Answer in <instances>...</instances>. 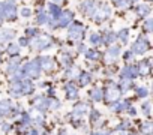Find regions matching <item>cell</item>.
I'll return each mask as SVG.
<instances>
[{
    "label": "cell",
    "mask_w": 153,
    "mask_h": 135,
    "mask_svg": "<svg viewBox=\"0 0 153 135\" xmlns=\"http://www.w3.org/2000/svg\"><path fill=\"white\" fill-rule=\"evenodd\" d=\"M60 135H66V134H65V132H62V134H60Z\"/></svg>",
    "instance_id": "obj_42"
},
{
    "label": "cell",
    "mask_w": 153,
    "mask_h": 135,
    "mask_svg": "<svg viewBox=\"0 0 153 135\" xmlns=\"http://www.w3.org/2000/svg\"><path fill=\"white\" fill-rule=\"evenodd\" d=\"M38 23H39V24H47V23H48V17L45 15V12H39Z\"/></svg>",
    "instance_id": "obj_21"
},
{
    "label": "cell",
    "mask_w": 153,
    "mask_h": 135,
    "mask_svg": "<svg viewBox=\"0 0 153 135\" xmlns=\"http://www.w3.org/2000/svg\"><path fill=\"white\" fill-rule=\"evenodd\" d=\"M90 42H92L93 45H98V44L101 42V38H99V35H98V33H93V35L90 36Z\"/></svg>",
    "instance_id": "obj_24"
},
{
    "label": "cell",
    "mask_w": 153,
    "mask_h": 135,
    "mask_svg": "<svg viewBox=\"0 0 153 135\" xmlns=\"http://www.w3.org/2000/svg\"><path fill=\"white\" fill-rule=\"evenodd\" d=\"M66 95H68V98L69 99H75L76 98V95H78V93H76V87L72 84V83H69L68 86H66Z\"/></svg>",
    "instance_id": "obj_10"
},
{
    "label": "cell",
    "mask_w": 153,
    "mask_h": 135,
    "mask_svg": "<svg viewBox=\"0 0 153 135\" xmlns=\"http://www.w3.org/2000/svg\"><path fill=\"white\" fill-rule=\"evenodd\" d=\"M149 110H150V104H144V113L149 114Z\"/></svg>",
    "instance_id": "obj_34"
},
{
    "label": "cell",
    "mask_w": 153,
    "mask_h": 135,
    "mask_svg": "<svg viewBox=\"0 0 153 135\" xmlns=\"http://www.w3.org/2000/svg\"><path fill=\"white\" fill-rule=\"evenodd\" d=\"M48 105H50V99H45L44 96H38L35 99V107L38 110H45V108H48Z\"/></svg>",
    "instance_id": "obj_8"
},
{
    "label": "cell",
    "mask_w": 153,
    "mask_h": 135,
    "mask_svg": "<svg viewBox=\"0 0 153 135\" xmlns=\"http://www.w3.org/2000/svg\"><path fill=\"white\" fill-rule=\"evenodd\" d=\"M9 111H11V102L9 101L0 102V114H8Z\"/></svg>",
    "instance_id": "obj_11"
},
{
    "label": "cell",
    "mask_w": 153,
    "mask_h": 135,
    "mask_svg": "<svg viewBox=\"0 0 153 135\" xmlns=\"http://www.w3.org/2000/svg\"><path fill=\"white\" fill-rule=\"evenodd\" d=\"M126 2H128V0H114V3H116L117 6H125Z\"/></svg>",
    "instance_id": "obj_30"
},
{
    "label": "cell",
    "mask_w": 153,
    "mask_h": 135,
    "mask_svg": "<svg viewBox=\"0 0 153 135\" xmlns=\"http://www.w3.org/2000/svg\"><path fill=\"white\" fill-rule=\"evenodd\" d=\"M27 33L29 35H36V30L35 29H27Z\"/></svg>",
    "instance_id": "obj_35"
},
{
    "label": "cell",
    "mask_w": 153,
    "mask_h": 135,
    "mask_svg": "<svg viewBox=\"0 0 153 135\" xmlns=\"http://www.w3.org/2000/svg\"><path fill=\"white\" fill-rule=\"evenodd\" d=\"M30 14H32V12H30V11H29L27 8H24V9L21 11V15H23V17H29Z\"/></svg>",
    "instance_id": "obj_31"
},
{
    "label": "cell",
    "mask_w": 153,
    "mask_h": 135,
    "mask_svg": "<svg viewBox=\"0 0 153 135\" xmlns=\"http://www.w3.org/2000/svg\"><path fill=\"white\" fill-rule=\"evenodd\" d=\"M2 18H3V17H2V14H0V23H2Z\"/></svg>",
    "instance_id": "obj_40"
},
{
    "label": "cell",
    "mask_w": 153,
    "mask_h": 135,
    "mask_svg": "<svg viewBox=\"0 0 153 135\" xmlns=\"http://www.w3.org/2000/svg\"><path fill=\"white\" fill-rule=\"evenodd\" d=\"M18 51H20V47H18V45H9V48H8V53H9L11 56H15Z\"/></svg>",
    "instance_id": "obj_23"
},
{
    "label": "cell",
    "mask_w": 153,
    "mask_h": 135,
    "mask_svg": "<svg viewBox=\"0 0 153 135\" xmlns=\"http://www.w3.org/2000/svg\"><path fill=\"white\" fill-rule=\"evenodd\" d=\"M39 63H42L41 68H45V69H51V68L54 66V63H53V60H51L50 57H42V59L39 60Z\"/></svg>",
    "instance_id": "obj_12"
},
{
    "label": "cell",
    "mask_w": 153,
    "mask_h": 135,
    "mask_svg": "<svg viewBox=\"0 0 153 135\" xmlns=\"http://www.w3.org/2000/svg\"><path fill=\"white\" fill-rule=\"evenodd\" d=\"M122 75H123L125 78H129V80H132V78H135V77L138 75V71L135 69L134 66H129V68H125V71L122 72Z\"/></svg>",
    "instance_id": "obj_9"
},
{
    "label": "cell",
    "mask_w": 153,
    "mask_h": 135,
    "mask_svg": "<svg viewBox=\"0 0 153 135\" xmlns=\"http://www.w3.org/2000/svg\"><path fill=\"white\" fill-rule=\"evenodd\" d=\"M147 48H149V42H147V39H146L144 36H140V39L135 42L132 51L137 53V54H143V53L147 51Z\"/></svg>",
    "instance_id": "obj_3"
},
{
    "label": "cell",
    "mask_w": 153,
    "mask_h": 135,
    "mask_svg": "<svg viewBox=\"0 0 153 135\" xmlns=\"http://www.w3.org/2000/svg\"><path fill=\"white\" fill-rule=\"evenodd\" d=\"M125 59H126V60H131V59H132V53H126Z\"/></svg>",
    "instance_id": "obj_36"
},
{
    "label": "cell",
    "mask_w": 153,
    "mask_h": 135,
    "mask_svg": "<svg viewBox=\"0 0 153 135\" xmlns=\"http://www.w3.org/2000/svg\"><path fill=\"white\" fill-rule=\"evenodd\" d=\"M149 12H150V8H149L147 5L138 6V14H140V15H146V14H149Z\"/></svg>",
    "instance_id": "obj_20"
},
{
    "label": "cell",
    "mask_w": 153,
    "mask_h": 135,
    "mask_svg": "<svg viewBox=\"0 0 153 135\" xmlns=\"http://www.w3.org/2000/svg\"><path fill=\"white\" fill-rule=\"evenodd\" d=\"M59 18V26L60 27H65V26H68V24H71V21H72V12H69V11H65V12H60V15L57 17Z\"/></svg>",
    "instance_id": "obj_6"
},
{
    "label": "cell",
    "mask_w": 153,
    "mask_h": 135,
    "mask_svg": "<svg viewBox=\"0 0 153 135\" xmlns=\"http://www.w3.org/2000/svg\"><path fill=\"white\" fill-rule=\"evenodd\" d=\"M50 12L53 14L54 18H57V17L60 15V9H59V6H56V5H50Z\"/></svg>",
    "instance_id": "obj_18"
},
{
    "label": "cell",
    "mask_w": 153,
    "mask_h": 135,
    "mask_svg": "<svg viewBox=\"0 0 153 135\" xmlns=\"http://www.w3.org/2000/svg\"><path fill=\"white\" fill-rule=\"evenodd\" d=\"M128 35H129V33H128V30H122L120 33H117V35H116V38H119V39H122L123 42H126V41H128Z\"/></svg>",
    "instance_id": "obj_22"
},
{
    "label": "cell",
    "mask_w": 153,
    "mask_h": 135,
    "mask_svg": "<svg viewBox=\"0 0 153 135\" xmlns=\"http://www.w3.org/2000/svg\"><path fill=\"white\" fill-rule=\"evenodd\" d=\"M50 44H51L50 36L42 35V36H38V38H35V39H33L32 47H33V48H36V50H44V48L50 47Z\"/></svg>",
    "instance_id": "obj_2"
},
{
    "label": "cell",
    "mask_w": 153,
    "mask_h": 135,
    "mask_svg": "<svg viewBox=\"0 0 153 135\" xmlns=\"http://www.w3.org/2000/svg\"><path fill=\"white\" fill-rule=\"evenodd\" d=\"M137 95H138L140 98H144V96H147V89H146V87H140V89L137 90Z\"/></svg>",
    "instance_id": "obj_28"
},
{
    "label": "cell",
    "mask_w": 153,
    "mask_h": 135,
    "mask_svg": "<svg viewBox=\"0 0 153 135\" xmlns=\"http://www.w3.org/2000/svg\"><path fill=\"white\" fill-rule=\"evenodd\" d=\"M12 38H14V32L12 30H5V32L0 33V41H3V42H6V41L12 39Z\"/></svg>",
    "instance_id": "obj_14"
},
{
    "label": "cell",
    "mask_w": 153,
    "mask_h": 135,
    "mask_svg": "<svg viewBox=\"0 0 153 135\" xmlns=\"http://www.w3.org/2000/svg\"><path fill=\"white\" fill-rule=\"evenodd\" d=\"M20 44H23V45H26V44H27V39H26V38H23V39H20Z\"/></svg>",
    "instance_id": "obj_39"
},
{
    "label": "cell",
    "mask_w": 153,
    "mask_h": 135,
    "mask_svg": "<svg viewBox=\"0 0 153 135\" xmlns=\"http://www.w3.org/2000/svg\"><path fill=\"white\" fill-rule=\"evenodd\" d=\"M54 2H57V3H60V2H62V0H54Z\"/></svg>",
    "instance_id": "obj_41"
},
{
    "label": "cell",
    "mask_w": 153,
    "mask_h": 135,
    "mask_svg": "<svg viewBox=\"0 0 153 135\" xmlns=\"http://www.w3.org/2000/svg\"><path fill=\"white\" fill-rule=\"evenodd\" d=\"M98 117H99L98 111H92V122H93V120H98Z\"/></svg>",
    "instance_id": "obj_33"
},
{
    "label": "cell",
    "mask_w": 153,
    "mask_h": 135,
    "mask_svg": "<svg viewBox=\"0 0 153 135\" xmlns=\"http://www.w3.org/2000/svg\"><path fill=\"white\" fill-rule=\"evenodd\" d=\"M92 99L93 101H101L102 99V93H101V89H95V90H92Z\"/></svg>",
    "instance_id": "obj_16"
},
{
    "label": "cell",
    "mask_w": 153,
    "mask_h": 135,
    "mask_svg": "<svg viewBox=\"0 0 153 135\" xmlns=\"http://www.w3.org/2000/svg\"><path fill=\"white\" fill-rule=\"evenodd\" d=\"M146 29H147V32L152 30V20H146Z\"/></svg>",
    "instance_id": "obj_32"
},
{
    "label": "cell",
    "mask_w": 153,
    "mask_h": 135,
    "mask_svg": "<svg viewBox=\"0 0 153 135\" xmlns=\"http://www.w3.org/2000/svg\"><path fill=\"white\" fill-rule=\"evenodd\" d=\"M150 72V66H149V62H143L141 65H140V71H138V74H141V75H146V74H149Z\"/></svg>",
    "instance_id": "obj_15"
},
{
    "label": "cell",
    "mask_w": 153,
    "mask_h": 135,
    "mask_svg": "<svg viewBox=\"0 0 153 135\" xmlns=\"http://www.w3.org/2000/svg\"><path fill=\"white\" fill-rule=\"evenodd\" d=\"M114 39H117L114 33H108V35H107V38H104V41H105L107 44H111V42H114Z\"/></svg>",
    "instance_id": "obj_25"
},
{
    "label": "cell",
    "mask_w": 153,
    "mask_h": 135,
    "mask_svg": "<svg viewBox=\"0 0 153 135\" xmlns=\"http://www.w3.org/2000/svg\"><path fill=\"white\" fill-rule=\"evenodd\" d=\"M119 53H120V47H119V45L110 47L108 51H107V62H113V60L119 56Z\"/></svg>",
    "instance_id": "obj_7"
},
{
    "label": "cell",
    "mask_w": 153,
    "mask_h": 135,
    "mask_svg": "<svg viewBox=\"0 0 153 135\" xmlns=\"http://www.w3.org/2000/svg\"><path fill=\"white\" fill-rule=\"evenodd\" d=\"M111 135H126V134H125V132H122V131H119V132L116 131V132H113Z\"/></svg>",
    "instance_id": "obj_37"
},
{
    "label": "cell",
    "mask_w": 153,
    "mask_h": 135,
    "mask_svg": "<svg viewBox=\"0 0 153 135\" xmlns=\"http://www.w3.org/2000/svg\"><path fill=\"white\" fill-rule=\"evenodd\" d=\"M119 96H120V90H119L114 84H111V86L105 90V101H108V102L117 101Z\"/></svg>",
    "instance_id": "obj_4"
},
{
    "label": "cell",
    "mask_w": 153,
    "mask_h": 135,
    "mask_svg": "<svg viewBox=\"0 0 153 135\" xmlns=\"http://www.w3.org/2000/svg\"><path fill=\"white\" fill-rule=\"evenodd\" d=\"M84 111H86V105H84V104H78V105L75 107V110H74L72 116H74V117H78V116H83V114H84Z\"/></svg>",
    "instance_id": "obj_13"
},
{
    "label": "cell",
    "mask_w": 153,
    "mask_h": 135,
    "mask_svg": "<svg viewBox=\"0 0 153 135\" xmlns=\"http://www.w3.org/2000/svg\"><path fill=\"white\" fill-rule=\"evenodd\" d=\"M62 62L68 65V62H71V56H68V54H63V56H62Z\"/></svg>",
    "instance_id": "obj_29"
},
{
    "label": "cell",
    "mask_w": 153,
    "mask_h": 135,
    "mask_svg": "<svg viewBox=\"0 0 153 135\" xmlns=\"http://www.w3.org/2000/svg\"><path fill=\"white\" fill-rule=\"evenodd\" d=\"M69 38L71 39H78V38H81L83 36V27L80 26V24H72L71 27H69Z\"/></svg>",
    "instance_id": "obj_5"
},
{
    "label": "cell",
    "mask_w": 153,
    "mask_h": 135,
    "mask_svg": "<svg viewBox=\"0 0 153 135\" xmlns=\"http://www.w3.org/2000/svg\"><path fill=\"white\" fill-rule=\"evenodd\" d=\"M129 2H135V0H129Z\"/></svg>",
    "instance_id": "obj_43"
},
{
    "label": "cell",
    "mask_w": 153,
    "mask_h": 135,
    "mask_svg": "<svg viewBox=\"0 0 153 135\" xmlns=\"http://www.w3.org/2000/svg\"><path fill=\"white\" fill-rule=\"evenodd\" d=\"M78 51H86V47H84L83 44H80V47H78Z\"/></svg>",
    "instance_id": "obj_38"
},
{
    "label": "cell",
    "mask_w": 153,
    "mask_h": 135,
    "mask_svg": "<svg viewBox=\"0 0 153 135\" xmlns=\"http://www.w3.org/2000/svg\"><path fill=\"white\" fill-rule=\"evenodd\" d=\"M143 132L147 134V135H150V134H152V125H150V123H144V125H143Z\"/></svg>",
    "instance_id": "obj_26"
},
{
    "label": "cell",
    "mask_w": 153,
    "mask_h": 135,
    "mask_svg": "<svg viewBox=\"0 0 153 135\" xmlns=\"http://www.w3.org/2000/svg\"><path fill=\"white\" fill-rule=\"evenodd\" d=\"M131 135H135V134H131Z\"/></svg>",
    "instance_id": "obj_44"
},
{
    "label": "cell",
    "mask_w": 153,
    "mask_h": 135,
    "mask_svg": "<svg viewBox=\"0 0 153 135\" xmlns=\"http://www.w3.org/2000/svg\"><path fill=\"white\" fill-rule=\"evenodd\" d=\"M80 80H81V84H83V86L89 84V81H90V74H86V72H83V74L80 75Z\"/></svg>",
    "instance_id": "obj_19"
},
{
    "label": "cell",
    "mask_w": 153,
    "mask_h": 135,
    "mask_svg": "<svg viewBox=\"0 0 153 135\" xmlns=\"http://www.w3.org/2000/svg\"><path fill=\"white\" fill-rule=\"evenodd\" d=\"M41 63H39V60H35V62H30V63H27L26 66H24V74L27 75V77H30V78H38L39 77V74H41Z\"/></svg>",
    "instance_id": "obj_1"
},
{
    "label": "cell",
    "mask_w": 153,
    "mask_h": 135,
    "mask_svg": "<svg viewBox=\"0 0 153 135\" xmlns=\"http://www.w3.org/2000/svg\"><path fill=\"white\" fill-rule=\"evenodd\" d=\"M87 57L90 60H96L99 57V54H98V51H87Z\"/></svg>",
    "instance_id": "obj_27"
},
{
    "label": "cell",
    "mask_w": 153,
    "mask_h": 135,
    "mask_svg": "<svg viewBox=\"0 0 153 135\" xmlns=\"http://www.w3.org/2000/svg\"><path fill=\"white\" fill-rule=\"evenodd\" d=\"M128 102H119V104H116L114 107H113V110L114 111H123V110H126L128 108Z\"/></svg>",
    "instance_id": "obj_17"
}]
</instances>
